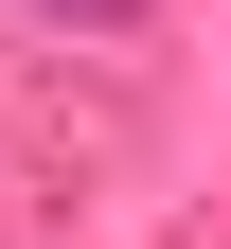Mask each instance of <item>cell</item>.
I'll return each instance as SVG.
<instances>
[{
    "instance_id": "cell-1",
    "label": "cell",
    "mask_w": 231,
    "mask_h": 249,
    "mask_svg": "<svg viewBox=\"0 0 231 249\" xmlns=\"http://www.w3.org/2000/svg\"><path fill=\"white\" fill-rule=\"evenodd\" d=\"M36 18H142V0H36Z\"/></svg>"
}]
</instances>
